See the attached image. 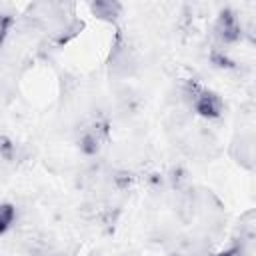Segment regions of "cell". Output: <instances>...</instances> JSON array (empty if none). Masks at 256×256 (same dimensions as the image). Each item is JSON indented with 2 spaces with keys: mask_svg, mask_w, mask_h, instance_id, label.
<instances>
[{
  "mask_svg": "<svg viewBox=\"0 0 256 256\" xmlns=\"http://www.w3.org/2000/svg\"><path fill=\"white\" fill-rule=\"evenodd\" d=\"M192 106L198 114L206 118H216L222 112V100L214 92L202 86H196V84H192Z\"/></svg>",
  "mask_w": 256,
  "mask_h": 256,
  "instance_id": "obj_1",
  "label": "cell"
},
{
  "mask_svg": "<svg viewBox=\"0 0 256 256\" xmlns=\"http://www.w3.org/2000/svg\"><path fill=\"white\" fill-rule=\"evenodd\" d=\"M216 256H242V252H240V248H226V250L218 252Z\"/></svg>",
  "mask_w": 256,
  "mask_h": 256,
  "instance_id": "obj_2",
  "label": "cell"
}]
</instances>
